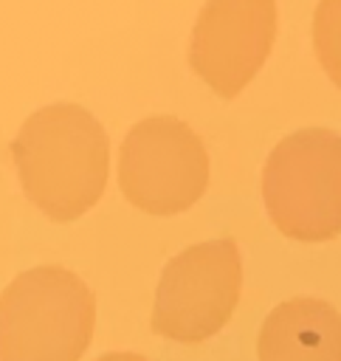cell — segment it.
<instances>
[{"instance_id":"cell-8","label":"cell","mask_w":341,"mask_h":361,"mask_svg":"<svg viewBox=\"0 0 341 361\" xmlns=\"http://www.w3.org/2000/svg\"><path fill=\"white\" fill-rule=\"evenodd\" d=\"M313 45L321 68L341 87V0H318L313 17Z\"/></svg>"},{"instance_id":"cell-9","label":"cell","mask_w":341,"mask_h":361,"mask_svg":"<svg viewBox=\"0 0 341 361\" xmlns=\"http://www.w3.org/2000/svg\"><path fill=\"white\" fill-rule=\"evenodd\" d=\"M96 361H149V358H144L138 353H107V355H101Z\"/></svg>"},{"instance_id":"cell-4","label":"cell","mask_w":341,"mask_h":361,"mask_svg":"<svg viewBox=\"0 0 341 361\" xmlns=\"http://www.w3.org/2000/svg\"><path fill=\"white\" fill-rule=\"evenodd\" d=\"M242 288V259L231 237L189 245L161 274L152 330L163 338L200 344L231 319Z\"/></svg>"},{"instance_id":"cell-1","label":"cell","mask_w":341,"mask_h":361,"mask_svg":"<svg viewBox=\"0 0 341 361\" xmlns=\"http://www.w3.org/2000/svg\"><path fill=\"white\" fill-rule=\"evenodd\" d=\"M11 158L28 200L51 220L68 223L101 197L110 141L85 107L56 102L23 121L11 141Z\"/></svg>"},{"instance_id":"cell-3","label":"cell","mask_w":341,"mask_h":361,"mask_svg":"<svg viewBox=\"0 0 341 361\" xmlns=\"http://www.w3.org/2000/svg\"><path fill=\"white\" fill-rule=\"evenodd\" d=\"M262 197L273 226L293 240L341 234V135L307 127L285 135L262 169Z\"/></svg>"},{"instance_id":"cell-5","label":"cell","mask_w":341,"mask_h":361,"mask_svg":"<svg viewBox=\"0 0 341 361\" xmlns=\"http://www.w3.org/2000/svg\"><path fill=\"white\" fill-rule=\"evenodd\" d=\"M118 183L124 197L147 214L186 212L209 186L206 147L180 118H144L121 141Z\"/></svg>"},{"instance_id":"cell-6","label":"cell","mask_w":341,"mask_h":361,"mask_svg":"<svg viewBox=\"0 0 341 361\" xmlns=\"http://www.w3.org/2000/svg\"><path fill=\"white\" fill-rule=\"evenodd\" d=\"M276 37V0H206L192 28L189 65L223 99L256 76Z\"/></svg>"},{"instance_id":"cell-2","label":"cell","mask_w":341,"mask_h":361,"mask_svg":"<svg viewBox=\"0 0 341 361\" xmlns=\"http://www.w3.org/2000/svg\"><path fill=\"white\" fill-rule=\"evenodd\" d=\"M93 322L96 296L73 271H23L0 296V361H79Z\"/></svg>"},{"instance_id":"cell-7","label":"cell","mask_w":341,"mask_h":361,"mask_svg":"<svg viewBox=\"0 0 341 361\" xmlns=\"http://www.w3.org/2000/svg\"><path fill=\"white\" fill-rule=\"evenodd\" d=\"M256 355L259 361H341V313L324 299H287L265 316Z\"/></svg>"}]
</instances>
